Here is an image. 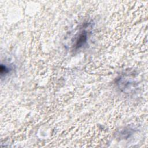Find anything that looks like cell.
<instances>
[{"mask_svg": "<svg viewBox=\"0 0 148 148\" xmlns=\"http://www.w3.org/2000/svg\"><path fill=\"white\" fill-rule=\"evenodd\" d=\"M11 70V68L7 66L5 64H1V75L2 77L3 76H6L8 75Z\"/></svg>", "mask_w": 148, "mask_h": 148, "instance_id": "cell-2", "label": "cell"}, {"mask_svg": "<svg viewBox=\"0 0 148 148\" xmlns=\"http://www.w3.org/2000/svg\"><path fill=\"white\" fill-rule=\"evenodd\" d=\"M88 31L86 29H82L76 37L74 47L76 49H79L83 47L88 40Z\"/></svg>", "mask_w": 148, "mask_h": 148, "instance_id": "cell-1", "label": "cell"}]
</instances>
